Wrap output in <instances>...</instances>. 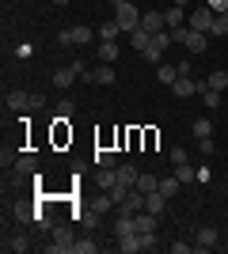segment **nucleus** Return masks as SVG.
I'll list each match as a JSON object with an SVG mask.
<instances>
[{
  "label": "nucleus",
  "instance_id": "nucleus-1",
  "mask_svg": "<svg viewBox=\"0 0 228 254\" xmlns=\"http://www.w3.org/2000/svg\"><path fill=\"white\" fill-rule=\"evenodd\" d=\"M110 4H114V19H118L122 31H137L141 27V11L133 8L130 0H110Z\"/></svg>",
  "mask_w": 228,
  "mask_h": 254
},
{
  "label": "nucleus",
  "instance_id": "nucleus-2",
  "mask_svg": "<svg viewBox=\"0 0 228 254\" xmlns=\"http://www.w3.org/2000/svg\"><path fill=\"white\" fill-rule=\"evenodd\" d=\"M46 254H76V239L69 228H61V224H54V243L42 247Z\"/></svg>",
  "mask_w": 228,
  "mask_h": 254
},
{
  "label": "nucleus",
  "instance_id": "nucleus-3",
  "mask_svg": "<svg viewBox=\"0 0 228 254\" xmlns=\"http://www.w3.org/2000/svg\"><path fill=\"white\" fill-rule=\"evenodd\" d=\"M91 38H95V31H91V27H69V31L57 34V42H61V46H87Z\"/></svg>",
  "mask_w": 228,
  "mask_h": 254
},
{
  "label": "nucleus",
  "instance_id": "nucleus-4",
  "mask_svg": "<svg viewBox=\"0 0 228 254\" xmlns=\"http://www.w3.org/2000/svg\"><path fill=\"white\" fill-rule=\"evenodd\" d=\"M213 19H217V11L209 8V4H202V8H194V11H190V23H186V27H190V31H206V34H209Z\"/></svg>",
  "mask_w": 228,
  "mask_h": 254
},
{
  "label": "nucleus",
  "instance_id": "nucleus-5",
  "mask_svg": "<svg viewBox=\"0 0 228 254\" xmlns=\"http://www.w3.org/2000/svg\"><path fill=\"white\" fill-rule=\"evenodd\" d=\"M167 46H171V31H160V34H152V42H149V50H145V57H149V61H160Z\"/></svg>",
  "mask_w": 228,
  "mask_h": 254
},
{
  "label": "nucleus",
  "instance_id": "nucleus-6",
  "mask_svg": "<svg viewBox=\"0 0 228 254\" xmlns=\"http://www.w3.org/2000/svg\"><path fill=\"white\" fill-rule=\"evenodd\" d=\"M8 106L11 110H31V106H42V99L27 95V91H8Z\"/></svg>",
  "mask_w": 228,
  "mask_h": 254
},
{
  "label": "nucleus",
  "instance_id": "nucleus-7",
  "mask_svg": "<svg viewBox=\"0 0 228 254\" xmlns=\"http://www.w3.org/2000/svg\"><path fill=\"white\" fill-rule=\"evenodd\" d=\"M87 84H114V68L110 64H99V68H87L84 72Z\"/></svg>",
  "mask_w": 228,
  "mask_h": 254
},
{
  "label": "nucleus",
  "instance_id": "nucleus-8",
  "mask_svg": "<svg viewBox=\"0 0 228 254\" xmlns=\"http://www.w3.org/2000/svg\"><path fill=\"white\" fill-rule=\"evenodd\" d=\"M141 209H145V193L137 190V186H133V190H130V197H126V201L118 205V212H126V216H133V212H141Z\"/></svg>",
  "mask_w": 228,
  "mask_h": 254
},
{
  "label": "nucleus",
  "instance_id": "nucleus-9",
  "mask_svg": "<svg viewBox=\"0 0 228 254\" xmlns=\"http://www.w3.org/2000/svg\"><path fill=\"white\" fill-rule=\"evenodd\" d=\"M194 243H198V251H213L217 247V228H198Z\"/></svg>",
  "mask_w": 228,
  "mask_h": 254
},
{
  "label": "nucleus",
  "instance_id": "nucleus-10",
  "mask_svg": "<svg viewBox=\"0 0 228 254\" xmlns=\"http://www.w3.org/2000/svg\"><path fill=\"white\" fill-rule=\"evenodd\" d=\"M133 228L137 232H156V212H149V209L133 212Z\"/></svg>",
  "mask_w": 228,
  "mask_h": 254
},
{
  "label": "nucleus",
  "instance_id": "nucleus-11",
  "mask_svg": "<svg viewBox=\"0 0 228 254\" xmlns=\"http://www.w3.org/2000/svg\"><path fill=\"white\" fill-rule=\"evenodd\" d=\"M141 27H145L149 34H160L163 27H167V23H163V15H160V11H145V15H141Z\"/></svg>",
  "mask_w": 228,
  "mask_h": 254
},
{
  "label": "nucleus",
  "instance_id": "nucleus-12",
  "mask_svg": "<svg viewBox=\"0 0 228 254\" xmlns=\"http://www.w3.org/2000/svg\"><path fill=\"white\" fill-rule=\"evenodd\" d=\"M163 23H167V27H186V8H179V4H171V8L163 11Z\"/></svg>",
  "mask_w": 228,
  "mask_h": 254
},
{
  "label": "nucleus",
  "instance_id": "nucleus-13",
  "mask_svg": "<svg viewBox=\"0 0 228 254\" xmlns=\"http://www.w3.org/2000/svg\"><path fill=\"white\" fill-rule=\"evenodd\" d=\"M194 91H198V84H194V80H190V76H179V80H175V84H171V95H179V99L194 95Z\"/></svg>",
  "mask_w": 228,
  "mask_h": 254
},
{
  "label": "nucleus",
  "instance_id": "nucleus-14",
  "mask_svg": "<svg viewBox=\"0 0 228 254\" xmlns=\"http://www.w3.org/2000/svg\"><path fill=\"white\" fill-rule=\"evenodd\" d=\"M206 42H209V38H206V31H186V50H190V53H202V50H206Z\"/></svg>",
  "mask_w": 228,
  "mask_h": 254
},
{
  "label": "nucleus",
  "instance_id": "nucleus-15",
  "mask_svg": "<svg viewBox=\"0 0 228 254\" xmlns=\"http://www.w3.org/2000/svg\"><path fill=\"white\" fill-rule=\"evenodd\" d=\"M76 76H80V72H76L73 64H69V68H57V72H54V87H61V91H65V87H73Z\"/></svg>",
  "mask_w": 228,
  "mask_h": 254
},
{
  "label": "nucleus",
  "instance_id": "nucleus-16",
  "mask_svg": "<svg viewBox=\"0 0 228 254\" xmlns=\"http://www.w3.org/2000/svg\"><path fill=\"white\" fill-rule=\"evenodd\" d=\"M118 251L122 254H137V251H141V235H137V232L122 235V239H118Z\"/></svg>",
  "mask_w": 228,
  "mask_h": 254
},
{
  "label": "nucleus",
  "instance_id": "nucleus-17",
  "mask_svg": "<svg viewBox=\"0 0 228 254\" xmlns=\"http://www.w3.org/2000/svg\"><path fill=\"white\" fill-rule=\"evenodd\" d=\"M163 205H167V197H163L160 190L145 193V209H149V212H156V216H160V212H163Z\"/></svg>",
  "mask_w": 228,
  "mask_h": 254
},
{
  "label": "nucleus",
  "instance_id": "nucleus-18",
  "mask_svg": "<svg viewBox=\"0 0 228 254\" xmlns=\"http://www.w3.org/2000/svg\"><path fill=\"white\" fill-rule=\"evenodd\" d=\"M118 34H122L118 19H110V23H99V42H114Z\"/></svg>",
  "mask_w": 228,
  "mask_h": 254
},
{
  "label": "nucleus",
  "instance_id": "nucleus-19",
  "mask_svg": "<svg viewBox=\"0 0 228 254\" xmlns=\"http://www.w3.org/2000/svg\"><path fill=\"white\" fill-rule=\"evenodd\" d=\"M149 42H152V34L149 31H145V27H137V31H130V46H133V50H149Z\"/></svg>",
  "mask_w": 228,
  "mask_h": 254
},
{
  "label": "nucleus",
  "instance_id": "nucleus-20",
  "mask_svg": "<svg viewBox=\"0 0 228 254\" xmlns=\"http://www.w3.org/2000/svg\"><path fill=\"white\" fill-rule=\"evenodd\" d=\"M4 251H15V254H27V251H31V239H27V235H11L8 243H4Z\"/></svg>",
  "mask_w": 228,
  "mask_h": 254
},
{
  "label": "nucleus",
  "instance_id": "nucleus-21",
  "mask_svg": "<svg viewBox=\"0 0 228 254\" xmlns=\"http://www.w3.org/2000/svg\"><path fill=\"white\" fill-rule=\"evenodd\" d=\"M156 76H160V84H167V87H171V84H175V80H179L183 72H179V64H160V72H156Z\"/></svg>",
  "mask_w": 228,
  "mask_h": 254
},
{
  "label": "nucleus",
  "instance_id": "nucleus-22",
  "mask_svg": "<svg viewBox=\"0 0 228 254\" xmlns=\"http://www.w3.org/2000/svg\"><path fill=\"white\" fill-rule=\"evenodd\" d=\"M11 216H15V224H34V220H38V212L27 209V205H15V209H11Z\"/></svg>",
  "mask_w": 228,
  "mask_h": 254
},
{
  "label": "nucleus",
  "instance_id": "nucleus-23",
  "mask_svg": "<svg viewBox=\"0 0 228 254\" xmlns=\"http://www.w3.org/2000/svg\"><path fill=\"white\" fill-rule=\"evenodd\" d=\"M198 91H202V99H206L209 110H217V106H221V91H213L209 84H198Z\"/></svg>",
  "mask_w": 228,
  "mask_h": 254
},
{
  "label": "nucleus",
  "instance_id": "nucleus-24",
  "mask_svg": "<svg viewBox=\"0 0 228 254\" xmlns=\"http://www.w3.org/2000/svg\"><path fill=\"white\" fill-rule=\"evenodd\" d=\"M137 190H141V193L160 190V179H156V175H137Z\"/></svg>",
  "mask_w": 228,
  "mask_h": 254
},
{
  "label": "nucleus",
  "instance_id": "nucleus-25",
  "mask_svg": "<svg viewBox=\"0 0 228 254\" xmlns=\"http://www.w3.org/2000/svg\"><path fill=\"white\" fill-rule=\"evenodd\" d=\"M130 232H137V228H133V216H126V212H122L118 220H114V235L122 239V235H130Z\"/></svg>",
  "mask_w": 228,
  "mask_h": 254
},
{
  "label": "nucleus",
  "instance_id": "nucleus-26",
  "mask_svg": "<svg viewBox=\"0 0 228 254\" xmlns=\"http://www.w3.org/2000/svg\"><path fill=\"white\" fill-rule=\"evenodd\" d=\"M15 171H19V175H34V171H38V159L34 156H19L15 159Z\"/></svg>",
  "mask_w": 228,
  "mask_h": 254
},
{
  "label": "nucleus",
  "instance_id": "nucleus-27",
  "mask_svg": "<svg viewBox=\"0 0 228 254\" xmlns=\"http://www.w3.org/2000/svg\"><path fill=\"white\" fill-rule=\"evenodd\" d=\"M206 84L213 87V91H225V87H228V72H225V68H217V72H209V80H206Z\"/></svg>",
  "mask_w": 228,
  "mask_h": 254
},
{
  "label": "nucleus",
  "instance_id": "nucleus-28",
  "mask_svg": "<svg viewBox=\"0 0 228 254\" xmlns=\"http://www.w3.org/2000/svg\"><path fill=\"white\" fill-rule=\"evenodd\" d=\"M99 61H103V64L118 61V46H114V42H103V46H99Z\"/></svg>",
  "mask_w": 228,
  "mask_h": 254
},
{
  "label": "nucleus",
  "instance_id": "nucleus-29",
  "mask_svg": "<svg viewBox=\"0 0 228 254\" xmlns=\"http://www.w3.org/2000/svg\"><path fill=\"white\" fill-rule=\"evenodd\" d=\"M175 179H179V182H194L198 171L190 167V163H175Z\"/></svg>",
  "mask_w": 228,
  "mask_h": 254
},
{
  "label": "nucleus",
  "instance_id": "nucleus-30",
  "mask_svg": "<svg viewBox=\"0 0 228 254\" xmlns=\"http://www.w3.org/2000/svg\"><path fill=\"white\" fill-rule=\"evenodd\" d=\"M114 175H118V182H126V186H137V175H141V171H133V167H114Z\"/></svg>",
  "mask_w": 228,
  "mask_h": 254
},
{
  "label": "nucleus",
  "instance_id": "nucleus-31",
  "mask_svg": "<svg viewBox=\"0 0 228 254\" xmlns=\"http://www.w3.org/2000/svg\"><path fill=\"white\" fill-rule=\"evenodd\" d=\"M179 186H183V182L175 179V175H171V179H160V193H163V197H175V193H179Z\"/></svg>",
  "mask_w": 228,
  "mask_h": 254
},
{
  "label": "nucleus",
  "instance_id": "nucleus-32",
  "mask_svg": "<svg viewBox=\"0 0 228 254\" xmlns=\"http://www.w3.org/2000/svg\"><path fill=\"white\" fill-rule=\"evenodd\" d=\"M194 137H213V122L209 118H194Z\"/></svg>",
  "mask_w": 228,
  "mask_h": 254
},
{
  "label": "nucleus",
  "instance_id": "nucleus-33",
  "mask_svg": "<svg viewBox=\"0 0 228 254\" xmlns=\"http://www.w3.org/2000/svg\"><path fill=\"white\" fill-rule=\"evenodd\" d=\"M95 167H114V152L99 148V152H95Z\"/></svg>",
  "mask_w": 228,
  "mask_h": 254
},
{
  "label": "nucleus",
  "instance_id": "nucleus-34",
  "mask_svg": "<svg viewBox=\"0 0 228 254\" xmlns=\"http://www.w3.org/2000/svg\"><path fill=\"white\" fill-rule=\"evenodd\" d=\"M95 251H99L95 239H76V254H95Z\"/></svg>",
  "mask_w": 228,
  "mask_h": 254
},
{
  "label": "nucleus",
  "instance_id": "nucleus-35",
  "mask_svg": "<svg viewBox=\"0 0 228 254\" xmlns=\"http://www.w3.org/2000/svg\"><path fill=\"white\" fill-rule=\"evenodd\" d=\"M209 34H228V15H217L213 27H209Z\"/></svg>",
  "mask_w": 228,
  "mask_h": 254
},
{
  "label": "nucleus",
  "instance_id": "nucleus-36",
  "mask_svg": "<svg viewBox=\"0 0 228 254\" xmlns=\"http://www.w3.org/2000/svg\"><path fill=\"white\" fill-rule=\"evenodd\" d=\"M141 235V251H152V247H160L156 243V232H137Z\"/></svg>",
  "mask_w": 228,
  "mask_h": 254
},
{
  "label": "nucleus",
  "instance_id": "nucleus-37",
  "mask_svg": "<svg viewBox=\"0 0 228 254\" xmlns=\"http://www.w3.org/2000/svg\"><path fill=\"white\" fill-rule=\"evenodd\" d=\"M57 118H73V99H65V103L57 106Z\"/></svg>",
  "mask_w": 228,
  "mask_h": 254
},
{
  "label": "nucleus",
  "instance_id": "nucleus-38",
  "mask_svg": "<svg viewBox=\"0 0 228 254\" xmlns=\"http://www.w3.org/2000/svg\"><path fill=\"white\" fill-rule=\"evenodd\" d=\"M209 8L217 11V15H228V0H209Z\"/></svg>",
  "mask_w": 228,
  "mask_h": 254
},
{
  "label": "nucleus",
  "instance_id": "nucleus-39",
  "mask_svg": "<svg viewBox=\"0 0 228 254\" xmlns=\"http://www.w3.org/2000/svg\"><path fill=\"white\" fill-rule=\"evenodd\" d=\"M186 31H190V27H175V31H171V42H186Z\"/></svg>",
  "mask_w": 228,
  "mask_h": 254
},
{
  "label": "nucleus",
  "instance_id": "nucleus-40",
  "mask_svg": "<svg viewBox=\"0 0 228 254\" xmlns=\"http://www.w3.org/2000/svg\"><path fill=\"white\" fill-rule=\"evenodd\" d=\"M198 148L209 156V152H213V137H198Z\"/></svg>",
  "mask_w": 228,
  "mask_h": 254
},
{
  "label": "nucleus",
  "instance_id": "nucleus-41",
  "mask_svg": "<svg viewBox=\"0 0 228 254\" xmlns=\"http://www.w3.org/2000/svg\"><path fill=\"white\" fill-rule=\"evenodd\" d=\"M171 163H186V148H171Z\"/></svg>",
  "mask_w": 228,
  "mask_h": 254
},
{
  "label": "nucleus",
  "instance_id": "nucleus-42",
  "mask_svg": "<svg viewBox=\"0 0 228 254\" xmlns=\"http://www.w3.org/2000/svg\"><path fill=\"white\" fill-rule=\"evenodd\" d=\"M171 4H179V8H186V4H190V0H171Z\"/></svg>",
  "mask_w": 228,
  "mask_h": 254
},
{
  "label": "nucleus",
  "instance_id": "nucleus-43",
  "mask_svg": "<svg viewBox=\"0 0 228 254\" xmlns=\"http://www.w3.org/2000/svg\"><path fill=\"white\" fill-rule=\"evenodd\" d=\"M54 4H69V0H54Z\"/></svg>",
  "mask_w": 228,
  "mask_h": 254
}]
</instances>
